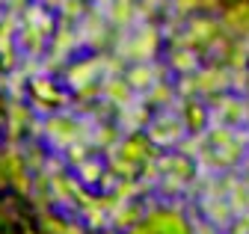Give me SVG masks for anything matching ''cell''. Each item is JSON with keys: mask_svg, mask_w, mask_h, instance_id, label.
<instances>
[{"mask_svg": "<svg viewBox=\"0 0 249 234\" xmlns=\"http://www.w3.org/2000/svg\"><path fill=\"white\" fill-rule=\"evenodd\" d=\"M101 175H104V163L101 160H83L77 166V181L80 184H98Z\"/></svg>", "mask_w": 249, "mask_h": 234, "instance_id": "obj_19", "label": "cell"}, {"mask_svg": "<svg viewBox=\"0 0 249 234\" xmlns=\"http://www.w3.org/2000/svg\"><path fill=\"white\" fill-rule=\"evenodd\" d=\"M48 42H51V53H53V56H62V60H66V56L80 45V42H77V30H74L69 21H62L56 30L51 33Z\"/></svg>", "mask_w": 249, "mask_h": 234, "instance_id": "obj_10", "label": "cell"}, {"mask_svg": "<svg viewBox=\"0 0 249 234\" xmlns=\"http://www.w3.org/2000/svg\"><path fill=\"white\" fill-rule=\"evenodd\" d=\"M160 45V30L154 24H142L134 30V36L128 39H119L116 45V56L122 60H134V63H148L154 53H158Z\"/></svg>", "mask_w": 249, "mask_h": 234, "instance_id": "obj_1", "label": "cell"}, {"mask_svg": "<svg viewBox=\"0 0 249 234\" xmlns=\"http://www.w3.org/2000/svg\"><path fill=\"white\" fill-rule=\"evenodd\" d=\"M246 89H249V74H246Z\"/></svg>", "mask_w": 249, "mask_h": 234, "instance_id": "obj_36", "label": "cell"}, {"mask_svg": "<svg viewBox=\"0 0 249 234\" xmlns=\"http://www.w3.org/2000/svg\"><path fill=\"white\" fill-rule=\"evenodd\" d=\"M18 45L27 50L30 60H39L45 53V48H48V36L42 30H36V27H21L18 30Z\"/></svg>", "mask_w": 249, "mask_h": 234, "instance_id": "obj_13", "label": "cell"}, {"mask_svg": "<svg viewBox=\"0 0 249 234\" xmlns=\"http://www.w3.org/2000/svg\"><path fill=\"white\" fill-rule=\"evenodd\" d=\"M229 86V68L223 66H211V68H199L193 74V89L208 92V95H223V89Z\"/></svg>", "mask_w": 249, "mask_h": 234, "instance_id": "obj_6", "label": "cell"}, {"mask_svg": "<svg viewBox=\"0 0 249 234\" xmlns=\"http://www.w3.org/2000/svg\"><path fill=\"white\" fill-rule=\"evenodd\" d=\"M116 181H119V178H116L113 172H107V169H104V175H101V178H98L101 190H113V187H116Z\"/></svg>", "mask_w": 249, "mask_h": 234, "instance_id": "obj_29", "label": "cell"}, {"mask_svg": "<svg viewBox=\"0 0 249 234\" xmlns=\"http://www.w3.org/2000/svg\"><path fill=\"white\" fill-rule=\"evenodd\" d=\"M30 119H33V110H30L27 104H21V101L6 104V136H9L12 142H18Z\"/></svg>", "mask_w": 249, "mask_h": 234, "instance_id": "obj_9", "label": "cell"}, {"mask_svg": "<svg viewBox=\"0 0 249 234\" xmlns=\"http://www.w3.org/2000/svg\"><path fill=\"white\" fill-rule=\"evenodd\" d=\"M181 125H184V131H193V134H202L205 131V125H208V110H205V104L202 101H187L184 107H181Z\"/></svg>", "mask_w": 249, "mask_h": 234, "instance_id": "obj_12", "label": "cell"}, {"mask_svg": "<svg viewBox=\"0 0 249 234\" xmlns=\"http://www.w3.org/2000/svg\"><path fill=\"white\" fill-rule=\"evenodd\" d=\"M0 3H6V0H0Z\"/></svg>", "mask_w": 249, "mask_h": 234, "instance_id": "obj_37", "label": "cell"}, {"mask_svg": "<svg viewBox=\"0 0 249 234\" xmlns=\"http://www.w3.org/2000/svg\"><path fill=\"white\" fill-rule=\"evenodd\" d=\"M69 160H71L74 166H80L83 160H89V157H86V142H74V145H71V149H69Z\"/></svg>", "mask_w": 249, "mask_h": 234, "instance_id": "obj_27", "label": "cell"}, {"mask_svg": "<svg viewBox=\"0 0 249 234\" xmlns=\"http://www.w3.org/2000/svg\"><path fill=\"white\" fill-rule=\"evenodd\" d=\"M160 66H151V63H137L134 68H128V74H124L122 80L131 86V92H142V89H151L154 83L160 80Z\"/></svg>", "mask_w": 249, "mask_h": 234, "instance_id": "obj_8", "label": "cell"}, {"mask_svg": "<svg viewBox=\"0 0 249 234\" xmlns=\"http://www.w3.org/2000/svg\"><path fill=\"white\" fill-rule=\"evenodd\" d=\"M45 136L56 145V149H71L74 142H89V128L71 116H51L45 125Z\"/></svg>", "mask_w": 249, "mask_h": 234, "instance_id": "obj_2", "label": "cell"}, {"mask_svg": "<svg viewBox=\"0 0 249 234\" xmlns=\"http://www.w3.org/2000/svg\"><path fill=\"white\" fill-rule=\"evenodd\" d=\"M175 9L184 15V12H193L196 9V0H175Z\"/></svg>", "mask_w": 249, "mask_h": 234, "instance_id": "obj_31", "label": "cell"}, {"mask_svg": "<svg viewBox=\"0 0 249 234\" xmlns=\"http://www.w3.org/2000/svg\"><path fill=\"white\" fill-rule=\"evenodd\" d=\"M6 184H9V181H6V178H3V175H0V187H6Z\"/></svg>", "mask_w": 249, "mask_h": 234, "instance_id": "obj_35", "label": "cell"}, {"mask_svg": "<svg viewBox=\"0 0 249 234\" xmlns=\"http://www.w3.org/2000/svg\"><path fill=\"white\" fill-rule=\"evenodd\" d=\"M172 68L193 77L199 71V50H175L172 53Z\"/></svg>", "mask_w": 249, "mask_h": 234, "instance_id": "obj_16", "label": "cell"}, {"mask_svg": "<svg viewBox=\"0 0 249 234\" xmlns=\"http://www.w3.org/2000/svg\"><path fill=\"white\" fill-rule=\"evenodd\" d=\"M196 9H208V12L223 9V0H196Z\"/></svg>", "mask_w": 249, "mask_h": 234, "instance_id": "obj_30", "label": "cell"}, {"mask_svg": "<svg viewBox=\"0 0 249 234\" xmlns=\"http://www.w3.org/2000/svg\"><path fill=\"white\" fill-rule=\"evenodd\" d=\"M181 136H184V125L172 113H163L154 122H148V142L154 145H178Z\"/></svg>", "mask_w": 249, "mask_h": 234, "instance_id": "obj_4", "label": "cell"}, {"mask_svg": "<svg viewBox=\"0 0 249 234\" xmlns=\"http://www.w3.org/2000/svg\"><path fill=\"white\" fill-rule=\"evenodd\" d=\"M39 222H42L45 234H66V222H62L59 217H53V214H42Z\"/></svg>", "mask_w": 249, "mask_h": 234, "instance_id": "obj_25", "label": "cell"}, {"mask_svg": "<svg viewBox=\"0 0 249 234\" xmlns=\"http://www.w3.org/2000/svg\"><path fill=\"white\" fill-rule=\"evenodd\" d=\"M110 172L116 175L119 181H134L137 175H140V166L131 163V160H124V157H113L110 160Z\"/></svg>", "mask_w": 249, "mask_h": 234, "instance_id": "obj_21", "label": "cell"}, {"mask_svg": "<svg viewBox=\"0 0 249 234\" xmlns=\"http://www.w3.org/2000/svg\"><path fill=\"white\" fill-rule=\"evenodd\" d=\"M116 136H119V131H116V128H110V125L98 128L95 134H89V139L95 142V145H101V149H107V151H110V149H113V151L119 149V142H116Z\"/></svg>", "mask_w": 249, "mask_h": 234, "instance_id": "obj_24", "label": "cell"}, {"mask_svg": "<svg viewBox=\"0 0 249 234\" xmlns=\"http://www.w3.org/2000/svg\"><path fill=\"white\" fill-rule=\"evenodd\" d=\"M145 101H148V104H154V107H166V104H172V101H175V89H172L169 83L158 80V83H154L151 89H148Z\"/></svg>", "mask_w": 249, "mask_h": 234, "instance_id": "obj_18", "label": "cell"}, {"mask_svg": "<svg viewBox=\"0 0 249 234\" xmlns=\"http://www.w3.org/2000/svg\"><path fill=\"white\" fill-rule=\"evenodd\" d=\"M98 74H101V56H92V60H80V63L66 68V83L77 92V89H83V86H89Z\"/></svg>", "mask_w": 249, "mask_h": 234, "instance_id": "obj_7", "label": "cell"}, {"mask_svg": "<svg viewBox=\"0 0 249 234\" xmlns=\"http://www.w3.org/2000/svg\"><path fill=\"white\" fill-rule=\"evenodd\" d=\"M116 151H119V157L131 160V163H137V166H142V163H148V160L158 157L154 145H151L148 136H142V134H128V139H122Z\"/></svg>", "mask_w": 249, "mask_h": 234, "instance_id": "obj_5", "label": "cell"}, {"mask_svg": "<svg viewBox=\"0 0 249 234\" xmlns=\"http://www.w3.org/2000/svg\"><path fill=\"white\" fill-rule=\"evenodd\" d=\"M30 92H33V110H42V113H53L56 107L69 101V95L51 77H30Z\"/></svg>", "mask_w": 249, "mask_h": 234, "instance_id": "obj_3", "label": "cell"}, {"mask_svg": "<svg viewBox=\"0 0 249 234\" xmlns=\"http://www.w3.org/2000/svg\"><path fill=\"white\" fill-rule=\"evenodd\" d=\"M66 234H83V228L74 225V222H66Z\"/></svg>", "mask_w": 249, "mask_h": 234, "instance_id": "obj_34", "label": "cell"}, {"mask_svg": "<svg viewBox=\"0 0 249 234\" xmlns=\"http://www.w3.org/2000/svg\"><path fill=\"white\" fill-rule=\"evenodd\" d=\"M98 95H101V89H98L95 83H89V86H83V89H77V98L80 101H95Z\"/></svg>", "mask_w": 249, "mask_h": 234, "instance_id": "obj_28", "label": "cell"}, {"mask_svg": "<svg viewBox=\"0 0 249 234\" xmlns=\"http://www.w3.org/2000/svg\"><path fill=\"white\" fill-rule=\"evenodd\" d=\"M39 3L51 12V9H59V6H62V0H39Z\"/></svg>", "mask_w": 249, "mask_h": 234, "instance_id": "obj_32", "label": "cell"}, {"mask_svg": "<svg viewBox=\"0 0 249 234\" xmlns=\"http://www.w3.org/2000/svg\"><path fill=\"white\" fill-rule=\"evenodd\" d=\"M119 125H122L124 131H131V134H134L137 128L148 125V110H145L142 104H140V107H134V110H131V107H124V110H122V119H119Z\"/></svg>", "mask_w": 249, "mask_h": 234, "instance_id": "obj_17", "label": "cell"}, {"mask_svg": "<svg viewBox=\"0 0 249 234\" xmlns=\"http://www.w3.org/2000/svg\"><path fill=\"white\" fill-rule=\"evenodd\" d=\"M21 157H24V169H27V175H39V172L45 169V160H48L39 145H30L27 151H21Z\"/></svg>", "mask_w": 249, "mask_h": 234, "instance_id": "obj_20", "label": "cell"}, {"mask_svg": "<svg viewBox=\"0 0 249 234\" xmlns=\"http://www.w3.org/2000/svg\"><path fill=\"white\" fill-rule=\"evenodd\" d=\"M24 172L27 169H24L21 151H15V149H3V151H0V175H3L6 181L18 178V175H24Z\"/></svg>", "mask_w": 249, "mask_h": 234, "instance_id": "obj_15", "label": "cell"}, {"mask_svg": "<svg viewBox=\"0 0 249 234\" xmlns=\"http://www.w3.org/2000/svg\"><path fill=\"white\" fill-rule=\"evenodd\" d=\"M12 187H15V193H21V196H30V190H33V175H18V178H12L9 181Z\"/></svg>", "mask_w": 249, "mask_h": 234, "instance_id": "obj_26", "label": "cell"}, {"mask_svg": "<svg viewBox=\"0 0 249 234\" xmlns=\"http://www.w3.org/2000/svg\"><path fill=\"white\" fill-rule=\"evenodd\" d=\"M140 214H142V204L140 201H116V208L107 214V217H113V222L116 225H137L140 222Z\"/></svg>", "mask_w": 249, "mask_h": 234, "instance_id": "obj_14", "label": "cell"}, {"mask_svg": "<svg viewBox=\"0 0 249 234\" xmlns=\"http://www.w3.org/2000/svg\"><path fill=\"white\" fill-rule=\"evenodd\" d=\"M59 15H62V21H69V24L80 21L86 15V0H62Z\"/></svg>", "mask_w": 249, "mask_h": 234, "instance_id": "obj_23", "label": "cell"}, {"mask_svg": "<svg viewBox=\"0 0 249 234\" xmlns=\"http://www.w3.org/2000/svg\"><path fill=\"white\" fill-rule=\"evenodd\" d=\"M205 211H208V217L213 222H220V225L231 219V208H229L226 199H211V201H205Z\"/></svg>", "mask_w": 249, "mask_h": 234, "instance_id": "obj_22", "label": "cell"}, {"mask_svg": "<svg viewBox=\"0 0 249 234\" xmlns=\"http://www.w3.org/2000/svg\"><path fill=\"white\" fill-rule=\"evenodd\" d=\"M128 234H151V231H148L142 222H137V225H131V231H128Z\"/></svg>", "mask_w": 249, "mask_h": 234, "instance_id": "obj_33", "label": "cell"}, {"mask_svg": "<svg viewBox=\"0 0 249 234\" xmlns=\"http://www.w3.org/2000/svg\"><path fill=\"white\" fill-rule=\"evenodd\" d=\"M101 98L107 104H116V107H128L134 101V92H131V86L122 77H107L104 86H101Z\"/></svg>", "mask_w": 249, "mask_h": 234, "instance_id": "obj_11", "label": "cell"}]
</instances>
